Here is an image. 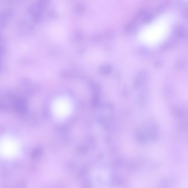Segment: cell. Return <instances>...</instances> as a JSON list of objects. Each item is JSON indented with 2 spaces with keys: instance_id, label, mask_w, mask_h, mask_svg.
<instances>
[{
  "instance_id": "1",
  "label": "cell",
  "mask_w": 188,
  "mask_h": 188,
  "mask_svg": "<svg viewBox=\"0 0 188 188\" xmlns=\"http://www.w3.org/2000/svg\"><path fill=\"white\" fill-rule=\"evenodd\" d=\"M112 67L110 64H104L100 67L99 70L100 73L103 74H108L112 71Z\"/></svg>"
},
{
  "instance_id": "2",
  "label": "cell",
  "mask_w": 188,
  "mask_h": 188,
  "mask_svg": "<svg viewBox=\"0 0 188 188\" xmlns=\"http://www.w3.org/2000/svg\"><path fill=\"white\" fill-rule=\"evenodd\" d=\"M102 35L99 33H96L91 36V41L93 43L98 42L102 40Z\"/></svg>"
},
{
  "instance_id": "3",
  "label": "cell",
  "mask_w": 188,
  "mask_h": 188,
  "mask_svg": "<svg viewBox=\"0 0 188 188\" xmlns=\"http://www.w3.org/2000/svg\"><path fill=\"white\" fill-rule=\"evenodd\" d=\"M104 34H105V37L107 39L113 38L114 35V31L110 29H107L105 31Z\"/></svg>"
},
{
  "instance_id": "4",
  "label": "cell",
  "mask_w": 188,
  "mask_h": 188,
  "mask_svg": "<svg viewBox=\"0 0 188 188\" xmlns=\"http://www.w3.org/2000/svg\"><path fill=\"white\" fill-rule=\"evenodd\" d=\"M151 17V16L149 14H146L143 17L142 21L144 22H147L150 20Z\"/></svg>"
},
{
  "instance_id": "5",
  "label": "cell",
  "mask_w": 188,
  "mask_h": 188,
  "mask_svg": "<svg viewBox=\"0 0 188 188\" xmlns=\"http://www.w3.org/2000/svg\"><path fill=\"white\" fill-rule=\"evenodd\" d=\"M85 6L82 4H79L77 6V10L79 12H82L85 10Z\"/></svg>"
}]
</instances>
